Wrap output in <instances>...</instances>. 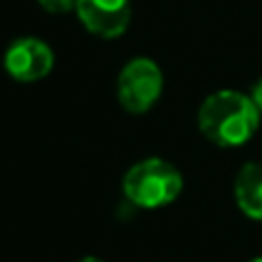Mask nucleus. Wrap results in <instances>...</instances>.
<instances>
[{
	"instance_id": "f257e3e1",
	"label": "nucleus",
	"mask_w": 262,
	"mask_h": 262,
	"mask_svg": "<svg viewBox=\"0 0 262 262\" xmlns=\"http://www.w3.org/2000/svg\"><path fill=\"white\" fill-rule=\"evenodd\" d=\"M260 118L249 95L239 90H216L200 104L198 129L219 147H239L255 136Z\"/></svg>"
},
{
	"instance_id": "f03ea898",
	"label": "nucleus",
	"mask_w": 262,
	"mask_h": 262,
	"mask_svg": "<svg viewBox=\"0 0 262 262\" xmlns=\"http://www.w3.org/2000/svg\"><path fill=\"white\" fill-rule=\"evenodd\" d=\"M184 189V177L170 161L149 157L136 161L122 177V193L140 209H159L175 203Z\"/></svg>"
},
{
	"instance_id": "7ed1b4c3",
	"label": "nucleus",
	"mask_w": 262,
	"mask_h": 262,
	"mask_svg": "<svg viewBox=\"0 0 262 262\" xmlns=\"http://www.w3.org/2000/svg\"><path fill=\"white\" fill-rule=\"evenodd\" d=\"M118 101L127 113L143 115L154 108L163 92V72L152 58L129 60L118 76Z\"/></svg>"
},
{
	"instance_id": "20e7f679",
	"label": "nucleus",
	"mask_w": 262,
	"mask_h": 262,
	"mask_svg": "<svg viewBox=\"0 0 262 262\" xmlns=\"http://www.w3.org/2000/svg\"><path fill=\"white\" fill-rule=\"evenodd\" d=\"M5 72L18 83L44 81L55 64V53L39 37H18L5 51Z\"/></svg>"
},
{
	"instance_id": "39448f33",
	"label": "nucleus",
	"mask_w": 262,
	"mask_h": 262,
	"mask_svg": "<svg viewBox=\"0 0 262 262\" xmlns=\"http://www.w3.org/2000/svg\"><path fill=\"white\" fill-rule=\"evenodd\" d=\"M76 16L88 32L101 39L124 35L131 23V0H78Z\"/></svg>"
},
{
	"instance_id": "423d86ee",
	"label": "nucleus",
	"mask_w": 262,
	"mask_h": 262,
	"mask_svg": "<svg viewBox=\"0 0 262 262\" xmlns=\"http://www.w3.org/2000/svg\"><path fill=\"white\" fill-rule=\"evenodd\" d=\"M235 203L253 221H262V161H249L235 177Z\"/></svg>"
},
{
	"instance_id": "0eeeda50",
	"label": "nucleus",
	"mask_w": 262,
	"mask_h": 262,
	"mask_svg": "<svg viewBox=\"0 0 262 262\" xmlns=\"http://www.w3.org/2000/svg\"><path fill=\"white\" fill-rule=\"evenodd\" d=\"M37 3L49 14H67V12H76L78 0H37Z\"/></svg>"
},
{
	"instance_id": "6e6552de",
	"label": "nucleus",
	"mask_w": 262,
	"mask_h": 262,
	"mask_svg": "<svg viewBox=\"0 0 262 262\" xmlns=\"http://www.w3.org/2000/svg\"><path fill=\"white\" fill-rule=\"evenodd\" d=\"M249 97H251V99H253L255 108H258V111H260V115H262V76H260L258 81L253 83V88H251Z\"/></svg>"
},
{
	"instance_id": "1a4fd4ad",
	"label": "nucleus",
	"mask_w": 262,
	"mask_h": 262,
	"mask_svg": "<svg viewBox=\"0 0 262 262\" xmlns=\"http://www.w3.org/2000/svg\"><path fill=\"white\" fill-rule=\"evenodd\" d=\"M78 262H104V260H99L97 255H85V258H81Z\"/></svg>"
},
{
	"instance_id": "9d476101",
	"label": "nucleus",
	"mask_w": 262,
	"mask_h": 262,
	"mask_svg": "<svg viewBox=\"0 0 262 262\" xmlns=\"http://www.w3.org/2000/svg\"><path fill=\"white\" fill-rule=\"evenodd\" d=\"M249 262H262V255H258V258H253V260H249Z\"/></svg>"
}]
</instances>
